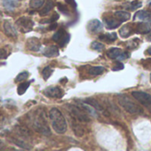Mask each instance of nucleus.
I'll list each match as a JSON object with an SVG mask.
<instances>
[{
    "instance_id": "f257e3e1",
    "label": "nucleus",
    "mask_w": 151,
    "mask_h": 151,
    "mask_svg": "<svg viewBox=\"0 0 151 151\" xmlns=\"http://www.w3.org/2000/svg\"><path fill=\"white\" fill-rule=\"evenodd\" d=\"M30 121H31V125L35 129V131L45 136L51 135V130L47 124L46 116L43 110L41 109L36 110L32 114L30 117Z\"/></svg>"
},
{
    "instance_id": "f03ea898",
    "label": "nucleus",
    "mask_w": 151,
    "mask_h": 151,
    "mask_svg": "<svg viewBox=\"0 0 151 151\" xmlns=\"http://www.w3.org/2000/svg\"><path fill=\"white\" fill-rule=\"evenodd\" d=\"M49 118L51 120L52 127L55 132L59 134H63L66 132L68 128L67 121L60 109L57 108H52L49 112Z\"/></svg>"
},
{
    "instance_id": "7ed1b4c3",
    "label": "nucleus",
    "mask_w": 151,
    "mask_h": 151,
    "mask_svg": "<svg viewBox=\"0 0 151 151\" xmlns=\"http://www.w3.org/2000/svg\"><path fill=\"white\" fill-rule=\"evenodd\" d=\"M117 100H118V103L120 104V106L122 108H124L128 113L133 114V115H139V114H142L143 113L142 109L139 105H137L127 95H125V94H119L118 97H117Z\"/></svg>"
},
{
    "instance_id": "20e7f679",
    "label": "nucleus",
    "mask_w": 151,
    "mask_h": 151,
    "mask_svg": "<svg viewBox=\"0 0 151 151\" xmlns=\"http://www.w3.org/2000/svg\"><path fill=\"white\" fill-rule=\"evenodd\" d=\"M66 109H68V112L69 114V116H72V117L78 119V120H79L80 122H83V123H89L91 121L90 115H88L78 105L68 103L66 105Z\"/></svg>"
},
{
    "instance_id": "39448f33",
    "label": "nucleus",
    "mask_w": 151,
    "mask_h": 151,
    "mask_svg": "<svg viewBox=\"0 0 151 151\" xmlns=\"http://www.w3.org/2000/svg\"><path fill=\"white\" fill-rule=\"evenodd\" d=\"M16 29L22 33H28L33 29L34 22L28 17H21L15 22Z\"/></svg>"
},
{
    "instance_id": "423d86ee",
    "label": "nucleus",
    "mask_w": 151,
    "mask_h": 151,
    "mask_svg": "<svg viewBox=\"0 0 151 151\" xmlns=\"http://www.w3.org/2000/svg\"><path fill=\"white\" fill-rule=\"evenodd\" d=\"M132 95L142 106L151 111V94L141 91H135L132 93Z\"/></svg>"
},
{
    "instance_id": "0eeeda50",
    "label": "nucleus",
    "mask_w": 151,
    "mask_h": 151,
    "mask_svg": "<svg viewBox=\"0 0 151 151\" xmlns=\"http://www.w3.org/2000/svg\"><path fill=\"white\" fill-rule=\"evenodd\" d=\"M107 56L109 59H112V60H125V59L130 57V53L128 52L122 51V49H120V48L113 47V48H110L107 52Z\"/></svg>"
},
{
    "instance_id": "6e6552de",
    "label": "nucleus",
    "mask_w": 151,
    "mask_h": 151,
    "mask_svg": "<svg viewBox=\"0 0 151 151\" xmlns=\"http://www.w3.org/2000/svg\"><path fill=\"white\" fill-rule=\"evenodd\" d=\"M70 39V35L65 31L64 29H60L53 36H52V40L54 42H57L60 47H64Z\"/></svg>"
},
{
    "instance_id": "1a4fd4ad",
    "label": "nucleus",
    "mask_w": 151,
    "mask_h": 151,
    "mask_svg": "<svg viewBox=\"0 0 151 151\" xmlns=\"http://www.w3.org/2000/svg\"><path fill=\"white\" fill-rule=\"evenodd\" d=\"M43 93L48 98H55V99H61L64 94L62 90L58 86H49L44 90Z\"/></svg>"
},
{
    "instance_id": "9d476101",
    "label": "nucleus",
    "mask_w": 151,
    "mask_h": 151,
    "mask_svg": "<svg viewBox=\"0 0 151 151\" xmlns=\"http://www.w3.org/2000/svg\"><path fill=\"white\" fill-rule=\"evenodd\" d=\"M86 29H87L89 33H91V34H97V33H100L101 31H102L103 24L99 20L93 19V20H91L87 23Z\"/></svg>"
},
{
    "instance_id": "9b49d317",
    "label": "nucleus",
    "mask_w": 151,
    "mask_h": 151,
    "mask_svg": "<svg viewBox=\"0 0 151 151\" xmlns=\"http://www.w3.org/2000/svg\"><path fill=\"white\" fill-rule=\"evenodd\" d=\"M85 102L87 103V104H89V105L92 106L93 108H94L97 111L101 112L102 115H104V116H109V112L103 108V106H102L96 99H94V98H93V97H88V98H86V99L85 100Z\"/></svg>"
},
{
    "instance_id": "f8f14e48",
    "label": "nucleus",
    "mask_w": 151,
    "mask_h": 151,
    "mask_svg": "<svg viewBox=\"0 0 151 151\" xmlns=\"http://www.w3.org/2000/svg\"><path fill=\"white\" fill-rule=\"evenodd\" d=\"M70 118V124H71V128L74 132V133L76 134V136L78 137H82L85 134V129L83 128V126L79 124V120L76 119L72 116H69Z\"/></svg>"
},
{
    "instance_id": "ddd939ff",
    "label": "nucleus",
    "mask_w": 151,
    "mask_h": 151,
    "mask_svg": "<svg viewBox=\"0 0 151 151\" xmlns=\"http://www.w3.org/2000/svg\"><path fill=\"white\" fill-rule=\"evenodd\" d=\"M4 30L5 33L13 38H16L17 37V30L16 28L13 25V23L9 21V20H6L4 22Z\"/></svg>"
},
{
    "instance_id": "4468645a",
    "label": "nucleus",
    "mask_w": 151,
    "mask_h": 151,
    "mask_svg": "<svg viewBox=\"0 0 151 151\" xmlns=\"http://www.w3.org/2000/svg\"><path fill=\"white\" fill-rule=\"evenodd\" d=\"M26 47L32 52H38L41 48V43L40 40L37 37H29L27 40Z\"/></svg>"
},
{
    "instance_id": "2eb2a0df",
    "label": "nucleus",
    "mask_w": 151,
    "mask_h": 151,
    "mask_svg": "<svg viewBox=\"0 0 151 151\" xmlns=\"http://www.w3.org/2000/svg\"><path fill=\"white\" fill-rule=\"evenodd\" d=\"M43 54L45 57H48V58H54V57L59 56L60 51H59L58 46H56V45H51V46L46 47L43 51Z\"/></svg>"
},
{
    "instance_id": "dca6fc26",
    "label": "nucleus",
    "mask_w": 151,
    "mask_h": 151,
    "mask_svg": "<svg viewBox=\"0 0 151 151\" xmlns=\"http://www.w3.org/2000/svg\"><path fill=\"white\" fill-rule=\"evenodd\" d=\"M134 20H140L142 22H151V12L139 11L134 14Z\"/></svg>"
},
{
    "instance_id": "f3484780",
    "label": "nucleus",
    "mask_w": 151,
    "mask_h": 151,
    "mask_svg": "<svg viewBox=\"0 0 151 151\" xmlns=\"http://www.w3.org/2000/svg\"><path fill=\"white\" fill-rule=\"evenodd\" d=\"M135 31L137 33H139V34L150 33V31H151V26L149 24H147V22H139V23H137V26L135 28Z\"/></svg>"
},
{
    "instance_id": "a211bd4d",
    "label": "nucleus",
    "mask_w": 151,
    "mask_h": 151,
    "mask_svg": "<svg viewBox=\"0 0 151 151\" xmlns=\"http://www.w3.org/2000/svg\"><path fill=\"white\" fill-rule=\"evenodd\" d=\"M104 22L106 24L107 29H114L122 24L121 21H119L117 19H114V18H105Z\"/></svg>"
},
{
    "instance_id": "6ab92c4d",
    "label": "nucleus",
    "mask_w": 151,
    "mask_h": 151,
    "mask_svg": "<svg viewBox=\"0 0 151 151\" xmlns=\"http://www.w3.org/2000/svg\"><path fill=\"white\" fill-rule=\"evenodd\" d=\"M133 29L131 25H124L119 29V34L121 37L123 38H127L129 36H131L133 33Z\"/></svg>"
},
{
    "instance_id": "aec40b11",
    "label": "nucleus",
    "mask_w": 151,
    "mask_h": 151,
    "mask_svg": "<svg viewBox=\"0 0 151 151\" xmlns=\"http://www.w3.org/2000/svg\"><path fill=\"white\" fill-rule=\"evenodd\" d=\"M114 16H115L117 20L121 21L122 22H126V21H128V20L131 18L130 13H128V12H126V11H116V12H115Z\"/></svg>"
},
{
    "instance_id": "412c9836",
    "label": "nucleus",
    "mask_w": 151,
    "mask_h": 151,
    "mask_svg": "<svg viewBox=\"0 0 151 151\" xmlns=\"http://www.w3.org/2000/svg\"><path fill=\"white\" fill-rule=\"evenodd\" d=\"M53 7H54V2L52 0H47V2L45 3L44 8L39 12V14L41 16H45V15L48 14L51 12V10H52Z\"/></svg>"
},
{
    "instance_id": "4be33fe9",
    "label": "nucleus",
    "mask_w": 151,
    "mask_h": 151,
    "mask_svg": "<svg viewBox=\"0 0 151 151\" xmlns=\"http://www.w3.org/2000/svg\"><path fill=\"white\" fill-rule=\"evenodd\" d=\"M117 38V35L116 33H107V34H103V35H101L99 37V39L101 40V41H105V42H109V43H111V42H114L116 41Z\"/></svg>"
},
{
    "instance_id": "5701e85b",
    "label": "nucleus",
    "mask_w": 151,
    "mask_h": 151,
    "mask_svg": "<svg viewBox=\"0 0 151 151\" xmlns=\"http://www.w3.org/2000/svg\"><path fill=\"white\" fill-rule=\"evenodd\" d=\"M105 71V68L101 66H95V67H91L88 70L89 75L91 76H99L103 74Z\"/></svg>"
},
{
    "instance_id": "b1692460",
    "label": "nucleus",
    "mask_w": 151,
    "mask_h": 151,
    "mask_svg": "<svg viewBox=\"0 0 151 151\" xmlns=\"http://www.w3.org/2000/svg\"><path fill=\"white\" fill-rule=\"evenodd\" d=\"M3 5L7 10L13 11L18 5V0H3Z\"/></svg>"
},
{
    "instance_id": "393cba45",
    "label": "nucleus",
    "mask_w": 151,
    "mask_h": 151,
    "mask_svg": "<svg viewBox=\"0 0 151 151\" xmlns=\"http://www.w3.org/2000/svg\"><path fill=\"white\" fill-rule=\"evenodd\" d=\"M32 81H34V80H31V81H29V82H24V83L20 84L19 86H18V88H17V93H18V94H19V95L24 94V93H26V91L28 90V88L29 87L30 83H31Z\"/></svg>"
},
{
    "instance_id": "a878e982",
    "label": "nucleus",
    "mask_w": 151,
    "mask_h": 151,
    "mask_svg": "<svg viewBox=\"0 0 151 151\" xmlns=\"http://www.w3.org/2000/svg\"><path fill=\"white\" fill-rule=\"evenodd\" d=\"M11 141H13L16 146H19L22 148L25 149H31V145H29V143H27L26 141H24L23 139H12Z\"/></svg>"
},
{
    "instance_id": "bb28decb",
    "label": "nucleus",
    "mask_w": 151,
    "mask_h": 151,
    "mask_svg": "<svg viewBox=\"0 0 151 151\" xmlns=\"http://www.w3.org/2000/svg\"><path fill=\"white\" fill-rule=\"evenodd\" d=\"M52 73H53V68H52L50 66L45 67V68L43 69V71H42V76H43L44 79H45V80H47V79L51 77V76H52Z\"/></svg>"
},
{
    "instance_id": "cd10ccee",
    "label": "nucleus",
    "mask_w": 151,
    "mask_h": 151,
    "mask_svg": "<svg viewBox=\"0 0 151 151\" xmlns=\"http://www.w3.org/2000/svg\"><path fill=\"white\" fill-rule=\"evenodd\" d=\"M45 4V0H30L29 6L33 9H38Z\"/></svg>"
},
{
    "instance_id": "c85d7f7f",
    "label": "nucleus",
    "mask_w": 151,
    "mask_h": 151,
    "mask_svg": "<svg viewBox=\"0 0 151 151\" xmlns=\"http://www.w3.org/2000/svg\"><path fill=\"white\" fill-rule=\"evenodd\" d=\"M29 72L28 71H23V72H21L15 78V82H22V81H25L28 78H29Z\"/></svg>"
},
{
    "instance_id": "c756f323",
    "label": "nucleus",
    "mask_w": 151,
    "mask_h": 151,
    "mask_svg": "<svg viewBox=\"0 0 151 151\" xmlns=\"http://www.w3.org/2000/svg\"><path fill=\"white\" fill-rule=\"evenodd\" d=\"M91 47L92 49L98 51V52H102L105 49V45L101 42H93L91 45Z\"/></svg>"
},
{
    "instance_id": "7c9ffc66",
    "label": "nucleus",
    "mask_w": 151,
    "mask_h": 151,
    "mask_svg": "<svg viewBox=\"0 0 151 151\" xmlns=\"http://www.w3.org/2000/svg\"><path fill=\"white\" fill-rule=\"evenodd\" d=\"M57 6H58V9L63 14H66L67 16H68L69 14H70V13H69V10L68 9V7L66 6H64V5H62V4H60V3H58L57 4Z\"/></svg>"
},
{
    "instance_id": "2f4dec72",
    "label": "nucleus",
    "mask_w": 151,
    "mask_h": 151,
    "mask_svg": "<svg viewBox=\"0 0 151 151\" xmlns=\"http://www.w3.org/2000/svg\"><path fill=\"white\" fill-rule=\"evenodd\" d=\"M141 7V3L139 1H133L130 5V9L131 10H136L138 8Z\"/></svg>"
},
{
    "instance_id": "473e14b6",
    "label": "nucleus",
    "mask_w": 151,
    "mask_h": 151,
    "mask_svg": "<svg viewBox=\"0 0 151 151\" xmlns=\"http://www.w3.org/2000/svg\"><path fill=\"white\" fill-rule=\"evenodd\" d=\"M124 65L122 62H120V61H116V64H115V66L113 67L112 70H114V71H118V70H122V69H124Z\"/></svg>"
},
{
    "instance_id": "72a5a7b5",
    "label": "nucleus",
    "mask_w": 151,
    "mask_h": 151,
    "mask_svg": "<svg viewBox=\"0 0 151 151\" xmlns=\"http://www.w3.org/2000/svg\"><path fill=\"white\" fill-rule=\"evenodd\" d=\"M59 17H60V15L57 14V13H55L48 21H45V22H44V23H45V22H48V23H52V22H56L58 19H59Z\"/></svg>"
},
{
    "instance_id": "f704fd0d",
    "label": "nucleus",
    "mask_w": 151,
    "mask_h": 151,
    "mask_svg": "<svg viewBox=\"0 0 151 151\" xmlns=\"http://www.w3.org/2000/svg\"><path fill=\"white\" fill-rule=\"evenodd\" d=\"M7 57V52L5 49L0 48V60H4Z\"/></svg>"
},
{
    "instance_id": "c9c22d12",
    "label": "nucleus",
    "mask_w": 151,
    "mask_h": 151,
    "mask_svg": "<svg viewBox=\"0 0 151 151\" xmlns=\"http://www.w3.org/2000/svg\"><path fill=\"white\" fill-rule=\"evenodd\" d=\"M65 2L68 5H70L72 7L74 8H77V3H76L75 0H65Z\"/></svg>"
},
{
    "instance_id": "e433bc0d",
    "label": "nucleus",
    "mask_w": 151,
    "mask_h": 151,
    "mask_svg": "<svg viewBox=\"0 0 151 151\" xmlns=\"http://www.w3.org/2000/svg\"><path fill=\"white\" fill-rule=\"evenodd\" d=\"M57 28V24L56 23H53V24H52L50 27H49V29L50 30H53V29H55Z\"/></svg>"
},
{
    "instance_id": "4c0bfd02",
    "label": "nucleus",
    "mask_w": 151,
    "mask_h": 151,
    "mask_svg": "<svg viewBox=\"0 0 151 151\" xmlns=\"http://www.w3.org/2000/svg\"><path fill=\"white\" fill-rule=\"evenodd\" d=\"M146 53H147V54H148V55H151V46H150V47H148V48L147 49Z\"/></svg>"
},
{
    "instance_id": "58836bf2",
    "label": "nucleus",
    "mask_w": 151,
    "mask_h": 151,
    "mask_svg": "<svg viewBox=\"0 0 151 151\" xmlns=\"http://www.w3.org/2000/svg\"><path fill=\"white\" fill-rule=\"evenodd\" d=\"M147 39L148 41H150V42H151V33H149V34L147 36Z\"/></svg>"
},
{
    "instance_id": "ea45409f",
    "label": "nucleus",
    "mask_w": 151,
    "mask_h": 151,
    "mask_svg": "<svg viewBox=\"0 0 151 151\" xmlns=\"http://www.w3.org/2000/svg\"><path fill=\"white\" fill-rule=\"evenodd\" d=\"M0 146H4V144H3V142L0 140Z\"/></svg>"
},
{
    "instance_id": "a19ab883",
    "label": "nucleus",
    "mask_w": 151,
    "mask_h": 151,
    "mask_svg": "<svg viewBox=\"0 0 151 151\" xmlns=\"http://www.w3.org/2000/svg\"><path fill=\"white\" fill-rule=\"evenodd\" d=\"M149 79H150V82H151V74H150V77H149Z\"/></svg>"
}]
</instances>
